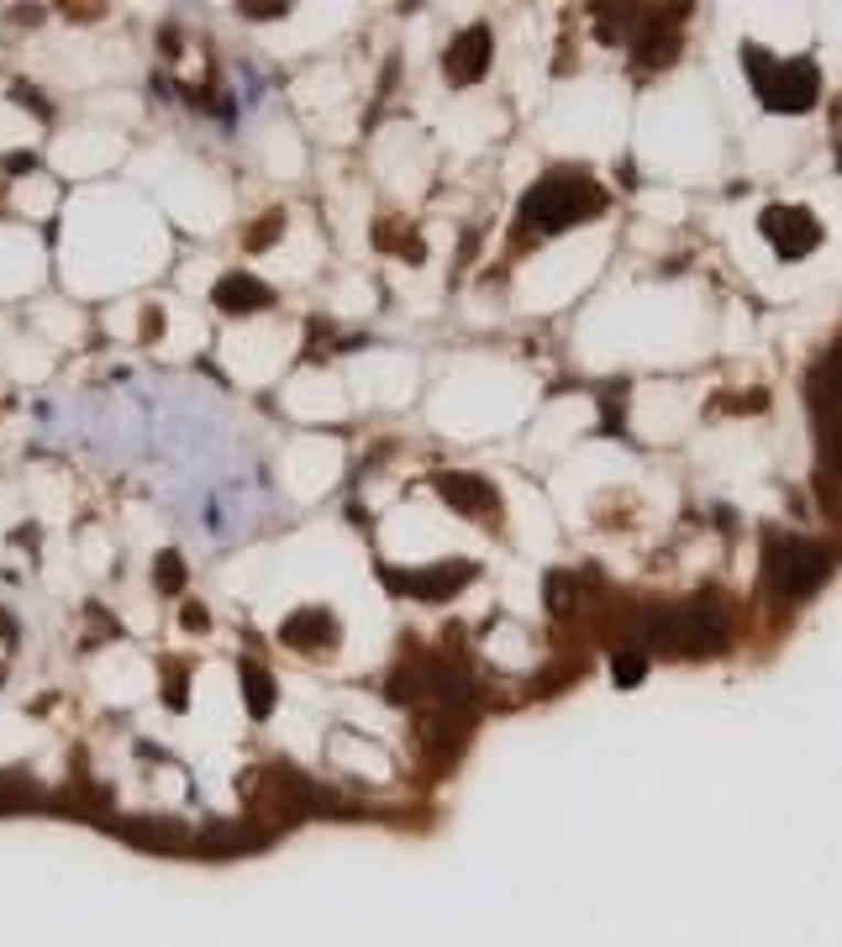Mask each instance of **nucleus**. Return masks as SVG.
Returning a JSON list of instances; mask_svg holds the SVG:
<instances>
[{
	"mask_svg": "<svg viewBox=\"0 0 842 947\" xmlns=\"http://www.w3.org/2000/svg\"><path fill=\"white\" fill-rule=\"evenodd\" d=\"M643 638L653 647H669V653H685V658H700V653H717L726 642V611L717 595H696L690 606H664V611L643 616Z\"/></svg>",
	"mask_w": 842,
	"mask_h": 947,
	"instance_id": "nucleus-1",
	"label": "nucleus"
},
{
	"mask_svg": "<svg viewBox=\"0 0 842 947\" xmlns=\"http://www.w3.org/2000/svg\"><path fill=\"white\" fill-rule=\"evenodd\" d=\"M601 206H605V195L590 174L558 168V174H548V179H537V185L527 189L522 221H527L532 232H564V227H575L584 216H595Z\"/></svg>",
	"mask_w": 842,
	"mask_h": 947,
	"instance_id": "nucleus-2",
	"label": "nucleus"
},
{
	"mask_svg": "<svg viewBox=\"0 0 842 947\" xmlns=\"http://www.w3.org/2000/svg\"><path fill=\"white\" fill-rule=\"evenodd\" d=\"M743 64H747V79H753V90H758V100L769 106V111H779V117H800V111H811L821 95V74L811 58H769L764 47H743Z\"/></svg>",
	"mask_w": 842,
	"mask_h": 947,
	"instance_id": "nucleus-3",
	"label": "nucleus"
},
{
	"mask_svg": "<svg viewBox=\"0 0 842 947\" xmlns=\"http://www.w3.org/2000/svg\"><path fill=\"white\" fill-rule=\"evenodd\" d=\"M764 568H769L774 590L790 595V600H800V595H811V590L827 585V574H832V553H827L821 543H806V537H774Z\"/></svg>",
	"mask_w": 842,
	"mask_h": 947,
	"instance_id": "nucleus-4",
	"label": "nucleus"
},
{
	"mask_svg": "<svg viewBox=\"0 0 842 947\" xmlns=\"http://www.w3.org/2000/svg\"><path fill=\"white\" fill-rule=\"evenodd\" d=\"M758 232L769 237V248L779 259H800L821 242V221L811 211H800V206H769L758 216Z\"/></svg>",
	"mask_w": 842,
	"mask_h": 947,
	"instance_id": "nucleus-5",
	"label": "nucleus"
},
{
	"mask_svg": "<svg viewBox=\"0 0 842 947\" xmlns=\"http://www.w3.org/2000/svg\"><path fill=\"white\" fill-rule=\"evenodd\" d=\"M490 53H495V47H490V26H469V32L448 47V79H453V85H474V79H484Z\"/></svg>",
	"mask_w": 842,
	"mask_h": 947,
	"instance_id": "nucleus-6",
	"label": "nucleus"
},
{
	"mask_svg": "<svg viewBox=\"0 0 842 947\" xmlns=\"http://www.w3.org/2000/svg\"><path fill=\"white\" fill-rule=\"evenodd\" d=\"M437 490H442V500H448V505L469 511V516H490V511L501 505L495 485H484L480 474H442V479H437Z\"/></svg>",
	"mask_w": 842,
	"mask_h": 947,
	"instance_id": "nucleus-7",
	"label": "nucleus"
},
{
	"mask_svg": "<svg viewBox=\"0 0 842 947\" xmlns=\"http://www.w3.org/2000/svg\"><path fill=\"white\" fill-rule=\"evenodd\" d=\"M395 590H411L422 595V600H448V595L458 590V585H469L474 579V564H442L437 574H416V579H401V574H385Z\"/></svg>",
	"mask_w": 842,
	"mask_h": 947,
	"instance_id": "nucleus-8",
	"label": "nucleus"
},
{
	"mask_svg": "<svg viewBox=\"0 0 842 947\" xmlns=\"http://www.w3.org/2000/svg\"><path fill=\"white\" fill-rule=\"evenodd\" d=\"M217 306L221 311H253V306H269V290L253 284V274H232V280L217 284Z\"/></svg>",
	"mask_w": 842,
	"mask_h": 947,
	"instance_id": "nucleus-9",
	"label": "nucleus"
},
{
	"mask_svg": "<svg viewBox=\"0 0 842 947\" xmlns=\"http://www.w3.org/2000/svg\"><path fill=\"white\" fill-rule=\"evenodd\" d=\"M332 638V616L327 611H300L285 621V642L289 647H321V642Z\"/></svg>",
	"mask_w": 842,
	"mask_h": 947,
	"instance_id": "nucleus-10",
	"label": "nucleus"
},
{
	"mask_svg": "<svg viewBox=\"0 0 842 947\" xmlns=\"http://www.w3.org/2000/svg\"><path fill=\"white\" fill-rule=\"evenodd\" d=\"M242 689H248V710H253V716H269V710H274V679H269V668L242 663Z\"/></svg>",
	"mask_w": 842,
	"mask_h": 947,
	"instance_id": "nucleus-11",
	"label": "nucleus"
},
{
	"mask_svg": "<svg viewBox=\"0 0 842 947\" xmlns=\"http://www.w3.org/2000/svg\"><path fill=\"white\" fill-rule=\"evenodd\" d=\"M611 674H616V685H637V679L648 674V647H643V642H632V647H616V658H611Z\"/></svg>",
	"mask_w": 842,
	"mask_h": 947,
	"instance_id": "nucleus-12",
	"label": "nucleus"
},
{
	"mask_svg": "<svg viewBox=\"0 0 842 947\" xmlns=\"http://www.w3.org/2000/svg\"><path fill=\"white\" fill-rule=\"evenodd\" d=\"M543 600H548V611H558V616L575 611V585H569V574H548V585H543Z\"/></svg>",
	"mask_w": 842,
	"mask_h": 947,
	"instance_id": "nucleus-13",
	"label": "nucleus"
},
{
	"mask_svg": "<svg viewBox=\"0 0 842 947\" xmlns=\"http://www.w3.org/2000/svg\"><path fill=\"white\" fill-rule=\"evenodd\" d=\"M153 579H158V590H179L185 585V558L179 553H158V574Z\"/></svg>",
	"mask_w": 842,
	"mask_h": 947,
	"instance_id": "nucleus-14",
	"label": "nucleus"
},
{
	"mask_svg": "<svg viewBox=\"0 0 842 947\" xmlns=\"http://www.w3.org/2000/svg\"><path fill=\"white\" fill-rule=\"evenodd\" d=\"M832 416H838V426H832V453H838V464H842V379H838V390H832Z\"/></svg>",
	"mask_w": 842,
	"mask_h": 947,
	"instance_id": "nucleus-15",
	"label": "nucleus"
}]
</instances>
